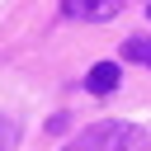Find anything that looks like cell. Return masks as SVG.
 Here are the masks:
<instances>
[{
    "label": "cell",
    "instance_id": "cell-1",
    "mask_svg": "<svg viewBox=\"0 0 151 151\" xmlns=\"http://www.w3.org/2000/svg\"><path fill=\"white\" fill-rule=\"evenodd\" d=\"M61 151H146V132L132 127V123L109 118V123H94V127L76 132Z\"/></svg>",
    "mask_w": 151,
    "mask_h": 151
},
{
    "label": "cell",
    "instance_id": "cell-2",
    "mask_svg": "<svg viewBox=\"0 0 151 151\" xmlns=\"http://www.w3.org/2000/svg\"><path fill=\"white\" fill-rule=\"evenodd\" d=\"M61 14H66V19H90V24H104V19L123 14V0H61Z\"/></svg>",
    "mask_w": 151,
    "mask_h": 151
},
{
    "label": "cell",
    "instance_id": "cell-3",
    "mask_svg": "<svg viewBox=\"0 0 151 151\" xmlns=\"http://www.w3.org/2000/svg\"><path fill=\"white\" fill-rule=\"evenodd\" d=\"M85 90H94V94H109V90H118V66H113V61H99V66H90V76H85Z\"/></svg>",
    "mask_w": 151,
    "mask_h": 151
},
{
    "label": "cell",
    "instance_id": "cell-4",
    "mask_svg": "<svg viewBox=\"0 0 151 151\" xmlns=\"http://www.w3.org/2000/svg\"><path fill=\"white\" fill-rule=\"evenodd\" d=\"M123 57H127V61L151 66V38H127V42H123Z\"/></svg>",
    "mask_w": 151,
    "mask_h": 151
},
{
    "label": "cell",
    "instance_id": "cell-5",
    "mask_svg": "<svg viewBox=\"0 0 151 151\" xmlns=\"http://www.w3.org/2000/svg\"><path fill=\"white\" fill-rule=\"evenodd\" d=\"M14 142H19V123H14V118H5V113H0V151H9V146H14Z\"/></svg>",
    "mask_w": 151,
    "mask_h": 151
}]
</instances>
